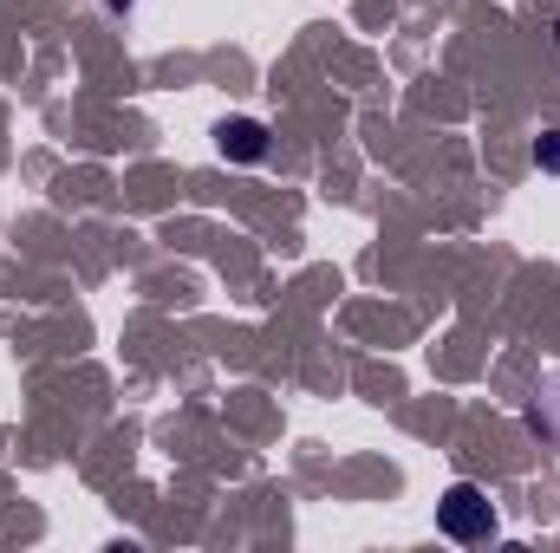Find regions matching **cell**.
<instances>
[{
    "label": "cell",
    "instance_id": "1",
    "mask_svg": "<svg viewBox=\"0 0 560 553\" xmlns=\"http://www.w3.org/2000/svg\"><path fill=\"white\" fill-rule=\"evenodd\" d=\"M436 528L450 534V541H495V502L476 489V482H450L443 489V502H436Z\"/></svg>",
    "mask_w": 560,
    "mask_h": 553
},
{
    "label": "cell",
    "instance_id": "2",
    "mask_svg": "<svg viewBox=\"0 0 560 553\" xmlns=\"http://www.w3.org/2000/svg\"><path fill=\"white\" fill-rule=\"evenodd\" d=\"M215 150H222L229 163H261L275 143H268V125H261V118H222V125H215Z\"/></svg>",
    "mask_w": 560,
    "mask_h": 553
},
{
    "label": "cell",
    "instance_id": "3",
    "mask_svg": "<svg viewBox=\"0 0 560 553\" xmlns=\"http://www.w3.org/2000/svg\"><path fill=\"white\" fill-rule=\"evenodd\" d=\"M535 163H541L548 176H560V131H548V138L535 143Z\"/></svg>",
    "mask_w": 560,
    "mask_h": 553
},
{
    "label": "cell",
    "instance_id": "4",
    "mask_svg": "<svg viewBox=\"0 0 560 553\" xmlns=\"http://www.w3.org/2000/svg\"><path fill=\"white\" fill-rule=\"evenodd\" d=\"M125 7H131V0H112V13H125Z\"/></svg>",
    "mask_w": 560,
    "mask_h": 553
},
{
    "label": "cell",
    "instance_id": "5",
    "mask_svg": "<svg viewBox=\"0 0 560 553\" xmlns=\"http://www.w3.org/2000/svg\"><path fill=\"white\" fill-rule=\"evenodd\" d=\"M555 39H560V20H555Z\"/></svg>",
    "mask_w": 560,
    "mask_h": 553
}]
</instances>
